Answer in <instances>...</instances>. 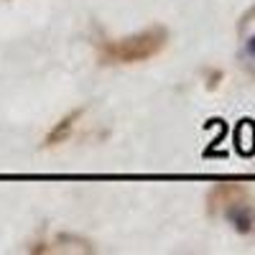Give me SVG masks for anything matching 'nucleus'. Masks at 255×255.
Wrapping results in <instances>:
<instances>
[{"instance_id": "nucleus-1", "label": "nucleus", "mask_w": 255, "mask_h": 255, "mask_svg": "<svg viewBox=\"0 0 255 255\" xmlns=\"http://www.w3.org/2000/svg\"><path fill=\"white\" fill-rule=\"evenodd\" d=\"M168 41V31L163 26H151L128 38H108L100 46L102 64H135L156 56Z\"/></svg>"}, {"instance_id": "nucleus-2", "label": "nucleus", "mask_w": 255, "mask_h": 255, "mask_svg": "<svg viewBox=\"0 0 255 255\" xmlns=\"http://www.w3.org/2000/svg\"><path fill=\"white\" fill-rule=\"evenodd\" d=\"M212 209H217L220 215L235 227L243 235L255 232V202L250 194L240 186H217L212 191Z\"/></svg>"}, {"instance_id": "nucleus-3", "label": "nucleus", "mask_w": 255, "mask_h": 255, "mask_svg": "<svg viewBox=\"0 0 255 255\" xmlns=\"http://www.w3.org/2000/svg\"><path fill=\"white\" fill-rule=\"evenodd\" d=\"M238 61L243 72L255 79V5L240 15L238 23Z\"/></svg>"}]
</instances>
